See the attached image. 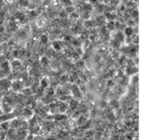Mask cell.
<instances>
[{
  "label": "cell",
  "mask_w": 149,
  "mask_h": 140,
  "mask_svg": "<svg viewBox=\"0 0 149 140\" xmlns=\"http://www.w3.org/2000/svg\"><path fill=\"white\" fill-rule=\"evenodd\" d=\"M2 128L4 130H8V123H2Z\"/></svg>",
  "instance_id": "6da1fadb"
},
{
  "label": "cell",
  "mask_w": 149,
  "mask_h": 140,
  "mask_svg": "<svg viewBox=\"0 0 149 140\" xmlns=\"http://www.w3.org/2000/svg\"><path fill=\"white\" fill-rule=\"evenodd\" d=\"M132 33V30L130 29V28H128V29H126V34H128V35H130Z\"/></svg>",
  "instance_id": "7a4b0ae2"
}]
</instances>
